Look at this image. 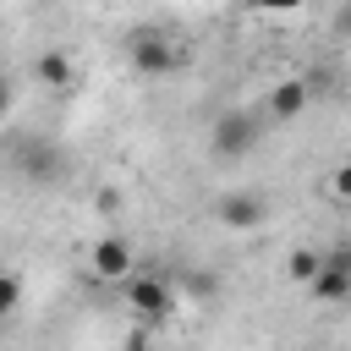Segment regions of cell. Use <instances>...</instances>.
I'll use <instances>...</instances> for the list:
<instances>
[{
  "label": "cell",
  "instance_id": "cell-1",
  "mask_svg": "<svg viewBox=\"0 0 351 351\" xmlns=\"http://www.w3.org/2000/svg\"><path fill=\"white\" fill-rule=\"evenodd\" d=\"M121 49H126V66H132L137 77H176V71H186V66H192V55H197L186 33L159 27V22L132 27Z\"/></svg>",
  "mask_w": 351,
  "mask_h": 351
},
{
  "label": "cell",
  "instance_id": "cell-2",
  "mask_svg": "<svg viewBox=\"0 0 351 351\" xmlns=\"http://www.w3.org/2000/svg\"><path fill=\"white\" fill-rule=\"evenodd\" d=\"M269 126V115L263 110H252V104H236V110H219L214 115V126H208V154L219 159V165H236V159H247V154H258L263 148V132Z\"/></svg>",
  "mask_w": 351,
  "mask_h": 351
},
{
  "label": "cell",
  "instance_id": "cell-3",
  "mask_svg": "<svg viewBox=\"0 0 351 351\" xmlns=\"http://www.w3.org/2000/svg\"><path fill=\"white\" fill-rule=\"evenodd\" d=\"M5 170L27 186H55V181H66V148L44 132H16L5 148Z\"/></svg>",
  "mask_w": 351,
  "mask_h": 351
},
{
  "label": "cell",
  "instance_id": "cell-4",
  "mask_svg": "<svg viewBox=\"0 0 351 351\" xmlns=\"http://www.w3.org/2000/svg\"><path fill=\"white\" fill-rule=\"evenodd\" d=\"M208 214H214V225L219 230H258L263 219H269V192H258V186H230V192H219L214 203H208Z\"/></svg>",
  "mask_w": 351,
  "mask_h": 351
},
{
  "label": "cell",
  "instance_id": "cell-5",
  "mask_svg": "<svg viewBox=\"0 0 351 351\" xmlns=\"http://www.w3.org/2000/svg\"><path fill=\"white\" fill-rule=\"evenodd\" d=\"M126 307H132L148 329H159V324L176 313V291H170L159 274H132V280H126Z\"/></svg>",
  "mask_w": 351,
  "mask_h": 351
},
{
  "label": "cell",
  "instance_id": "cell-6",
  "mask_svg": "<svg viewBox=\"0 0 351 351\" xmlns=\"http://www.w3.org/2000/svg\"><path fill=\"white\" fill-rule=\"evenodd\" d=\"M137 252H132V241L126 236H99L93 247H88V269H93V280H110V285H126L137 269Z\"/></svg>",
  "mask_w": 351,
  "mask_h": 351
},
{
  "label": "cell",
  "instance_id": "cell-7",
  "mask_svg": "<svg viewBox=\"0 0 351 351\" xmlns=\"http://www.w3.org/2000/svg\"><path fill=\"white\" fill-rule=\"evenodd\" d=\"M313 93H318V88H313L307 77H280V82L263 93V115H269V121H296V115L313 104Z\"/></svg>",
  "mask_w": 351,
  "mask_h": 351
},
{
  "label": "cell",
  "instance_id": "cell-8",
  "mask_svg": "<svg viewBox=\"0 0 351 351\" xmlns=\"http://www.w3.org/2000/svg\"><path fill=\"white\" fill-rule=\"evenodd\" d=\"M33 77H38L49 93H66V88H71V60H66L60 49H44V55L33 60Z\"/></svg>",
  "mask_w": 351,
  "mask_h": 351
},
{
  "label": "cell",
  "instance_id": "cell-9",
  "mask_svg": "<svg viewBox=\"0 0 351 351\" xmlns=\"http://www.w3.org/2000/svg\"><path fill=\"white\" fill-rule=\"evenodd\" d=\"M307 291H313V302H324V307H346V302H351V274L318 269V280H313Z\"/></svg>",
  "mask_w": 351,
  "mask_h": 351
},
{
  "label": "cell",
  "instance_id": "cell-10",
  "mask_svg": "<svg viewBox=\"0 0 351 351\" xmlns=\"http://www.w3.org/2000/svg\"><path fill=\"white\" fill-rule=\"evenodd\" d=\"M318 269H324V252H318V247H296V252L285 258V274H291L296 285H313Z\"/></svg>",
  "mask_w": 351,
  "mask_h": 351
},
{
  "label": "cell",
  "instance_id": "cell-11",
  "mask_svg": "<svg viewBox=\"0 0 351 351\" xmlns=\"http://www.w3.org/2000/svg\"><path fill=\"white\" fill-rule=\"evenodd\" d=\"M181 291H186V302H214V296H219V274L186 269V274H181Z\"/></svg>",
  "mask_w": 351,
  "mask_h": 351
},
{
  "label": "cell",
  "instance_id": "cell-12",
  "mask_svg": "<svg viewBox=\"0 0 351 351\" xmlns=\"http://www.w3.org/2000/svg\"><path fill=\"white\" fill-rule=\"evenodd\" d=\"M16 307H22V274L0 269V318H11Z\"/></svg>",
  "mask_w": 351,
  "mask_h": 351
},
{
  "label": "cell",
  "instance_id": "cell-13",
  "mask_svg": "<svg viewBox=\"0 0 351 351\" xmlns=\"http://www.w3.org/2000/svg\"><path fill=\"white\" fill-rule=\"evenodd\" d=\"M324 269L351 274V236H346V241H335V247H324Z\"/></svg>",
  "mask_w": 351,
  "mask_h": 351
},
{
  "label": "cell",
  "instance_id": "cell-14",
  "mask_svg": "<svg viewBox=\"0 0 351 351\" xmlns=\"http://www.w3.org/2000/svg\"><path fill=\"white\" fill-rule=\"evenodd\" d=\"M329 192H335V197H340V203H351V159H346V165H335V170H329Z\"/></svg>",
  "mask_w": 351,
  "mask_h": 351
},
{
  "label": "cell",
  "instance_id": "cell-15",
  "mask_svg": "<svg viewBox=\"0 0 351 351\" xmlns=\"http://www.w3.org/2000/svg\"><path fill=\"white\" fill-rule=\"evenodd\" d=\"M11 110H16V77H11V71H0V121H5Z\"/></svg>",
  "mask_w": 351,
  "mask_h": 351
},
{
  "label": "cell",
  "instance_id": "cell-16",
  "mask_svg": "<svg viewBox=\"0 0 351 351\" xmlns=\"http://www.w3.org/2000/svg\"><path fill=\"white\" fill-rule=\"evenodd\" d=\"M329 33L351 44V5H340V11H335V22H329Z\"/></svg>",
  "mask_w": 351,
  "mask_h": 351
},
{
  "label": "cell",
  "instance_id": "cell-17",
  "mask_svg": "<svg viewBox=\"0 0 351 351\" xmlns=\"http://www.w3.org/2000/svg\"><path fill=\"white\" fill-rule=\"evenodd\" d=\"M247 5H258V11H296V5H307V0H247Z\"/></svg>",
  "mask_w": 351,
  "mask_h": 351
},
{
  "label": "cell",
  "instance_id": "cell-18",
  "mask_svg": "<svg viewBox=\"0 0 351 351\" xmlns=\"http://www.w3.org/2000/svg\"><path fill=\"white\" fill-rule=\"evenodd\" d=\"M99 208H104V214H115V208H121V192H110V186H104V192H99Z\"/></svg>",
  "mask_w": 351,
  "mask_h": 351
},
{
  "label": "cell",
  "instance_id": "cell-19",
  "mask_svg": "<svg viewBox=\"0 0 351 351\" xmlns=\"http://www.w3.org/2000/svg\"><path fill=\"white\" fill-rule=\"evenodd\" d=\"M340 5H351V0H340Z\"/></svg>",
  "mask_w": 351,
  "mask_h": 351
}]
</instances>
